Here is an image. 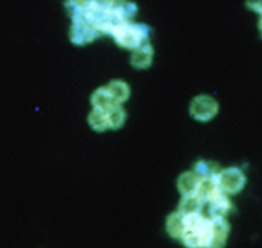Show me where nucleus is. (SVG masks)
<instances>
[{
    "mask_svg": "<svg viewBox=\"0 0 262 248\" xmlns=\"http://www.w3.org/2000/svg\"><path fill=\"white\" fill-rule=\"evenodd\" d=\"M184 216V229L180 237L186 248H209L213 234V221L203 213Z\"/></svg>",
    "mask_w": 262,
    "mask_h": 248,
    "instance_id": "1",
    "label": "nucleus"
},
{
    "mask_svg": "<svg viewBox=\"0 0 262 248\" xmlns=\"http://www.w3.org/2000/svg\"><path fill=\"white\" fill-rule=\"evenodd\" d=\"M149 32L150 30L146 25L127 20L114 27L110 35L113 36L119 46L135 50L148 42Z\"/></svg>",
    "mask_w": 262,
    "mask_h": 248,
    "instance_id": "2",
    "label": "nucleus"
},
{
    "mask_svg": "<svg viewBox=\"0 0 262 248\" xmlns=\"http://www.w3.org/2000/svg\"><path fill=\"white\" fill-rule=\"evenodd\" d=\"M189 115L199 122H209L219 112L218 101L209 94H199L189 104Z\"/></svg>",
    "mask_w": 262,
    "mask_h": 248,
    "instance_id": "3",
    "label": "nucleus"
},
{
    "mask_svg": "<svg viewBox=\"0 0 262 248\" xmlns=\"http://www.w3.org/2000/svg\"><path fill=\"white\" fill-rule=\"evenodd\" d=\"M219 188L222 193L230 196L238 194L246 185L247 178L243 170L235 166L221 169L217 175Z\"/></svg>",
    "mask_w": 262,
    "mask_h": 248,
    "instance_id": "4",
    "label": "nucleus"
},
{
    "mask_svg": "<svg viewBox=\"0 0 262 248\" xmlns=\"http://www.w3.org/2000/svg\"><path fill=\"white\" fill-rule=\"evenodd\" d=\"M97 36L98 33L89 24L83 20H73L70 30V38L73 43L77 45H84L92 42Z\"/></svg>",
    "mask_w": 262,
    "mask_h": 248,
    "instance_id": "5",
    "label": "nucleus"
},
{
    "mask_svg": "<svg viewBox=\"0 0 262 248\" xmlns=\"http://www.w3.org/2000/svg\"><path fill=\"white\" fill-rule=\"evenodd\" d=\"M213 234L209 248H224L230 233V224L227 218H212Z\"/></svg>",
    "mask_w": 262,
    "mask_h": 248,
    "instance_id": "6",
    "label": "nucleus"
},
{
    "mask_svg": "<svg viewBox=\"0 0 262 248\" xmlns=\"http://www.w3.org/2000/svg\"><path fill=\"white\" fill-rule=\"evenodd\" d=\"M231 209L232 202L224 193H220L208 203V212L211 218H226Z\"/></svg>",
    "mask_w": 262,
    "mask_h": 248,
    "instance_id": "7",
    "label": "nucleus"
},
{
    "mask_svg": "<svg viewBox=\"0 0 262 248\" xmlns=\"http://www.w3.org/2000/svg\"><path fill=\"white\" fill-rule=\"evenodd\" d=\"M221 192L217 175L214 177H207V178H201L199 187L195 192V196L204 203L208 204L210 201H212L217 195H219Z\"/></svg>",
    "mask_w": 262,
    "mask_h": 248,
    "instance_id": "8",
    "label": "nucleus"
},
{
    "mask_svg": "<svg viewBox=\"0 0 262 248\" xmlns=\"http://www.w3.org/2000/svg\"><path fill=\"white\" fill-rule=\"evenodd\" d=\"M200 180H201V177L193 170L182 172L178 176L177 182H176L177 190L180 193L181 197L195 195Z\"/></svg>",
    "mask_w": 262,
    "mask_h": 248,
    "instance_id": "9",
    "label": "nucleus"
},
{
    "mask_svg": "<svg viewBox=\"0 0 262 248\" xmlns=\"http://www.w3.org/2000/svg\"><path fill=\"white\" fill-rule=\"evenodd\" d=\"M154 58V48L149 42L133 50L131 54V65L135 69L145 70L150 67Z\"/></svg>",
    "mask_w": 262,
    "mask_h": 248,
    "instance_id": "10",
    "label": "nucleus"
},
{
    "mask_svg": "<svg viewBox=\"0 0 262 248\" xmlns=\"http://www.w3.org/2000/svg\"><path fill=\"white\" fill-rule=\"evenodd\" d=\"M91 105L93 109L107 111L114 105H118L115 102L110 90L106 86H100L94 90L90 98Z\"/></svg>",
    "mask_w": 262,
    "mask_h": 248,
    "instance_id": "11",
    "label": "nucleus"
},
{
    "mask_svg": "<svg viewBox=\"0 0 262 248\" xmlns=\"http://www.w3.org/2000/svg\"><path fill=\"white\" fill-rule=\"evenodd\" d=\"M165 229L167 234L171 238L175 240H180V237L184 229V216L177 210L171 212L166 217Z\"/></svg>",
    "mask_w": 262,
    "mask_h": 248,
    "instance_id": "12",
    "label": "nucleus"
},
{
    "mask_svg": "<svg viewBox=\"0 0 262 248\" xmlns=\"http://www.w3.org/2000/svg\"><path fill=\"white\" fill-rule=\"evenodd\" d=\"M204 205L205 204L195 195L182 196L176 210L182 215L203 213Z\"/></svg>",
    "mask_w": 262,
    "mask_h": 248,
    "instance_id": "13",
    "label": "nucleus"
},
{
    "mask_svg": "<svg viewBox=\"0 0 262 248\" xmlns=\"http://www.w3.org/2000/svg\"><path fill=\"white\" fill-rule=\"evenodd\" d=\"M106 87L110 90L115 102L118 105H121L122 102L126 101L130 96L129 85L121 79L112 80L106 85Z\"/></svg>",
    "mask_w": 262,
    "mask_h": 248,
    "instance_id": "14",
    "label": "nucleus"
},
{
    "mask_svg": "<svg viewBox=\"0 0 262 248\" xmlns=\"http://www.w3.org/2000/svg\"><path fill=\"white\" fill-rule=\"evenodd\" d=\"M192 170L201 178H207V177H214L218 175V173L221 171V168L215 161L199 160L194 163Z\"/></svg>",
    "mask_w": 262,
    "mask_h": 248,
    "instance_id": "15",
    "label": "nucleus"
},
{
    "mask_svg": "<svg viewBox=\"0 0 262 248\" xmlns=\"http://www.w3.org/2000/svg\"><path fill=\"white\" fill-rule=\"evenodd\" d=\"M105 113L108 128L119 129L124 125L126 121V113L125 110L121 107V105H114L107 111H105Z\"/></svg>",
    "mask_w": 262,
    "mask_h": 248,
    "instance_id": "16",
    "label": "nucleus"
},
{
    "mask_svg": "<svg viewBox=\"0 0 262 248\" xmlns=\"http://www.w3.org/2000/svg\"><path fill=\"white\" fill-rule=\"evenodd\" d=\"M88 123L95 131L101 132L108 128L105 111L93 109L88 115Z\"/></svg>",
    "mask_w": 262,
    "mask_h": 248,
    "instance_id": "17",
    "label": "nucleus"
},
{
    "mask_svg": "<svg viewBox=\"0 0 262 248\" xmlns=\"http://www.w3.org/2000/svg\"><path fill=\"white\" fill-rule=\"evenodd\" d=\"M246 5L252 11L258 13L260 16L262 15V1H247Z\"/></svg>",
    "mask_w": 262,
    "mask_h": 248,
    "instance_id": "18",
    "label": "nucleus"
},
{
    "mask_svg": "<svg viewBox=\"0 0 262 248\" xmlns=\"http://www.w3.org/2000/svg\"><path fill=\"white\" fill-rule=\"evenodd\" d=\"M258 29H259V32H260L261 37H262V15L260 16V19H259V23H258Z\"/></svg>",
    "mask_w": 262,
    "mask_h": 248,
    "instance_id": "19",
    "label": "nucleus"
}]
</instances>
